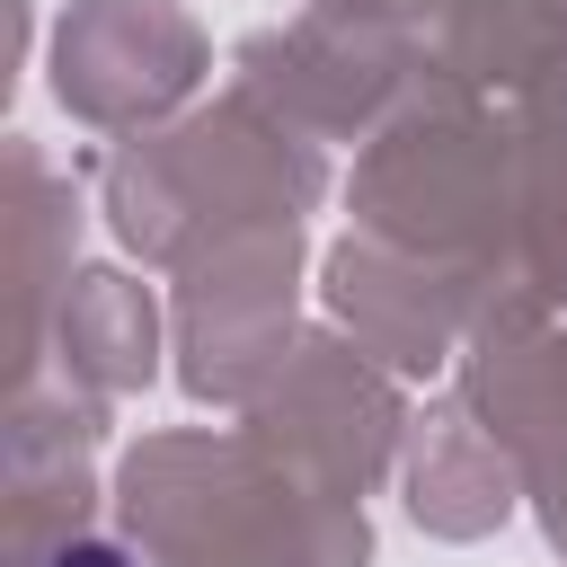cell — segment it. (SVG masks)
<instances>
[{
  "instance_id": "1",
  "label": "cell",
  "mask_w": 567,
  "mask_h": 567,
  "mask_svg": "<svg viewBox=\"0 0 567 567\" xmlns=\"http://www.w3.org/2000/svg\"><path fill=\"white\" fill-rule=\"evenodd\" d=\"M53 567H124V549H97V540H80V549H62Z\"/></svg>"
}]
</instances>
